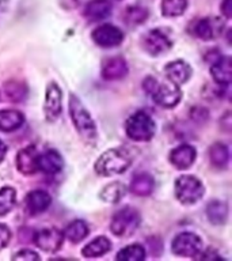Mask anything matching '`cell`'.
<instances>
[{
  "label": "cell",
  "mask_w": 232,
  "mask_h": 261,
  "mask_svg": "<svg viewBox=\"0 0 232 261\" xmlns=\"http://www.w3.org/2000/svg\"><path fill=\"white\" fill-rule=\"evenodd\" d=\"M223 32V23L217 18H202L195 22L193 33L204 41L215 40Z\"/></svg>",
  "instance_id": "cell-15"
},
{
  "label": "cell",
  "mask_w": 232,
  "mask_h": 261,
  "mask_svg": "<svg viewBox=\"0 0 232 261\" xmlns=\"http://www.w3.org/2000/svg\"><path fill=\"white\" fill-rule=\"evenodd\" d=\"M171 250L177 256L195 257L202 250V241L194 232H181L172 241Z\"/></svg>",
  "instance_id": "cell-7"
},
{
  "label": "cell",
  "mask_w": 232,
  "mask_h": 261,
  "mask_svg": "<svg viewBox=\"0 0 232 261\" xmlns=\"http://www.w3.org/2000/svg\"><path fill=\"white\" fill-rule=\"evenodd\" d=\"M167 79L177 86L186 83L191 76V67L183 60L170 61L164 68Z\"/></svg>",
  "instance_id": "cell-18"
},
{
  "label": "cell",
  "mask_w": 232,
  "mask_h": 261,
  "mask_svg": "<svg viewBox=\"0 0 232 261\" xmlns=\"http://www.w3.org/2000/svg\"><path fill=\"white\" fill-rule=\"evenodd\" d=\"M132 158L122 148H111L105 151L95 162V171L98 174L110 177V175L121 174L129 169Z\"/></svg>",
  "instance_id": "cell-3"
},
{
  "label": "cell",
  "mask_w": 232,
  "mask_h": 261,
  "mask_svg": "<svg viewBox=\"0 0 232 261\" xmlns=\"http://www.w3.org/2000/svg\"><path fill=\"white\" fill-rule=\"evenodd\" d=\"M6 154H7V146H6V143L0 140V162L6 158Z\"/></svg>",
  "instance_id": "cell-39"
},
{
  "label": "cell",
  "mask_w": 232,
  "mask_h": 261,
  "mask_svg": "<svg viewBox=\"0 0 232 261\" xmlns=\"http://www.w3.org/2000/svg\"><path fill=\"white\" fill-rule=\"evenodd\" d=\"M142 46L151 56H160L172 46V40L163 29H152L142 38Z\"/></svg>",
  "instance_id": "cell-8"
},
{
  "label": "cell",
  "mask_w": 232,
  "mask_h": 261,
  "mask_svg": "<svg viewBox=\"0 0 232 261\" xmlns=\"http://www.w3.org/2000/svg\"><path fill=\"white\" fill-rule=\"evenodd\" d=\"M205 188L194 175H181L175 181V196L182 204H194L202 199Z\"/></svg>",
  "instance_id": "cell-6"
},
{
  "label": "cell",
  "mask_w": 232,
  "mask_h": 261,
  "mask_svg": "<svg viewBox=\"0 0 232 261\" xmlns=\"http://www.w3.org/2000/svg\"><path fill=\"white\" fill-rule=\"evenodd\" d=\"M14 260H26V261H34L40 260V256L36 252H33L30 249H22L19 252L12 256Z\"/></svg>",
  "instance_id": "cell-34"
},
{
  "label": "cell",
  "mask_w": 232,
  "mask_h": 261,
  "mask_svg": "<svg viewBox=\"0 0 232 261\" xmlns=\"http://www.w3.org/2000/svg\"><path fill=\"white\" fill-rule=\"evenodd\" d=\"M101 71L102 77L105 81H120L128 75L129 68H128V63L124 57L113 56L103 60Z\"/></svg>",
  "instance_id": "cell-12"
},
{
  "label": "cell",
  "mask_w": 232,
  "mask_h": 261,
  "mask_svg": "<svg viewBox=\"0 0 232 261\" xmlns=\"http://www.w3.org/2000/svg\"><path fill=\"white\" fill-rule=\"evenodd\" d=\"M221 128H223L225 132H229L231 130V113L227 112L224 114V117L221 118Z\"/></svg>",
  "instance_id": "cell-38"
},
{
  "label": "cell",
  "mask_w": 232,
  "mask_h": 261,
  "mask_svg": "<svg viewBox=\"0 0 232 261\" xmlns=\"http://www.w3.org/2000/svg\"><path fill=\"white\" fill-rule=\"evenodd\" d=\"M125 22L129 26H138V24L144 23L148 18V11L147 8L140 7V6H130L126 8L125 11Z\"/></svg>",
  "instance_id": "cell-32"
},
{
  "label": "cell",
  "mask_w": 232,
  "mask_h": 261,
  "mask_svg": "<svg viewBox=\"0 0 232 261\" xmlns=\"http://www.w3.org/2000/svg\"><path fill=\"white\" fill-rule=\"evenodd\" d=\"M113 4L110 0H91L85 4L84 16L91 22L106 19L111 14Z\"/></svg>",
  "instance_id": "cell-19"
},
{
  "label": "cell",
  "mask_w": 232,
  "mask_h": 261,
  "mask_svg": "<svg viewBox=\"0 0 232 261\" xmlns=\"http://www.w3.org/2000/svg\"><path fill=\"white\" fill-rule=\"evenodd\" d=\"M33 240L40 250L46 253H54L61 248L64 234L56 227H45L34 232Z\"/></svg>",
  "instance_id": "cell-9"
},
{
  "label": "cell",
  "mask_w": 232,
  "mask_h": 261,
  "mask_svg": "<svg viewBox=\"0 0 232 261\" xmlns=\"http://www.w3.org/2000/svg\"><path fill=\"white\" fill-rule=\"evenodd\" d=\"M221 14H223L227 19H229L232 16V0H223L221 6H220Z\"/></svg>",
  "instance_id": "cell-36"
},
{
  "label": "cell",
  "mask_w": 232,
  "mask_h": 261,
  "mask_svg": "<svg viewBox=\"0 0 232 261\" xmlns=\"http://www.w3.org/2000/svg\"><path fill=\"white\" fill-rule=\"evenodd\" d=\"M81 0H60L61 7L64 10H73V8L79 7Z\"/></svg>",
  "instance_id": "cell-37"
},
{
  "label": "cell",
  "mask_w": 232,
  "mask_h": 261,
  "mask_svg": "<svg viewBox=\"0 0 232 261\" xmlns=\"http://www.w3.org/2000/svg\"><path fill=\"white\" fill-rule=\"evenodd\" d=\"M16 167L23 175H33L38 171V152L36 147H24L18 152Z\"/></svg>",
  "instance_id": "cell-14"
},
{
  "label": "cell",
  "mask_w": 232,
  "mask_h": 261,
  "mask_svg": "<svg viewBox=\"0 0 232 261\" xmlns=\"http://www.w3.org/2000/svg\"><path fill=\"white\" fill-rule=\"evenodd\" d=\"M69 116L72 118L73 125L81 136V139L85 143L94 146L98 139L97 126H95V122H94L91 114L87 112L84 105L81 103L80 99L75 94H71V98H69Z\"/></svg>",
  "instance_id": "cell-1"
},
{
  "label": "cell",
  "mask_w": 232,
  "mask_h": 261,
  "mask_svg": "<svg viewBox=\"0 0 232 261\" xmlns=\"http://www.w3.org/2000/svg\"><path fill=\"white\" fill-rule=\"evenodd\" d=\"M125 130L128 138L134 142H148L154 138L156 124L150 114L138 110L128 117L125 122Z\"/></svg>",
  "instance_id": "cell-4"
},
{
  "label": "cell",
  "mask_w": 232,
  "mask_h": 261,
  "mask_svg": "<svg viewBox=\"0 0 232 261\" xmlns=\"http://www.w3.org/2000/svg\"><path fill=\"white\" fill-rule=\"evenodd\" d=\"M142 87L158 105L163 108H174L181 102L182 91L174 83H159L155 77L148 76L142 82Z\"/></svg>",
  "instance_id": "cell-2"
},
{
  "label": "cell",
  "mask_w": 232,
  "mask_h": 261,
  "mask_svg": "<svg viewBox=\"0 0 232 261\" xmlns=\"http://www.w3.org/2000/svg\"><path fill=\"white\" fill-rule=\"evenodd\" d=\"M207 216L213 224H224L228 219V205L221 200H213L208 204Z\"/></svg>",
  "instance_id": "cell-26"
},
{
  "label": "cell",
  "mask_w": 232,
  "mask_h": 261,
  "mask_svg": "<svg viewBox=\"0 0 232 261\" xmlns=\"http://www.w3.org/2000/svg\"><path fill=\"white\" fill-rule=\"evenodd\" d=\"M64 167V159L57 151L48 150L44 154H38V170L48 175L60 173Z\"/></svg>",
  "instance_id": "cell-17"
},
{
  "label": "cell",
  "mask_w": 232,
  "mask_h": 261,
  "mask_svg": "<svg viewBox=\"0 0 232 261\" xmlns=\"http://www.w3.org/2000/svg\"><path fill=\"white\" fill-rule=\"evenodd\" d=\"M187 0H162V14L168 18L182 15L186 11Z\"/></svg>",
  "instance_id": "cell-31"
},
{
  "label": "cell",
  "mask_w": 232,
  "mask_h": 261,
  "mask_svg": "<svg viewBox=\"0 0 232 261\" xmlns=\"http://www.w3.org/2000/svg\"><path fill=\"white\" fill-rule=\"evenodd\" d=\"M155 189V179L154 177L148 173H138L130 179L129 191L134 196L138 197H146L150 196Z\"/></svg>",
  "instance_id": "cell-21"
},
{
  "label": "cell",
  "mask_w": 232,
  "mask_h": 261,
  "mask_svg": "<svg viewBox=\"0 0 232 261\" xmlns=\"http://www.w3.org/2000/svg\"><path fill=\"white\" fill-rule=\"evenodd\" d=\"M27 86L24 82L11 79V81H7L4 83V94H6L8 101L16 102V103L23 102L27 97Z\"/></svg>",
  "instance_id": "cell-23"
},
{
  "label": "cell",
  "mask_w": 232,
  "mask_h": 261,
  "mask_svg": "<svg viewBox=\"0 0 232 261\" xmlns=\"http://www.w3.org/2000/svg\"><path fill=\"white\" fill-rule=\"evenodd\" d=\"M125 187H124L121 182L115 181V182H111L109 184V185H106V187L101 191L99 196H101V199L103 200V201H106V203L115 204L125 196Z\"/></svg>",
  "instance_id": "cell-28"
},
{
  "label": "cell",
  "mask_w": 232,
  "mask_h": 261,
  "mask_svg": "<svg viewBox=\"0 0 232 261\" xmlns=\"http://www.w3.org/2000/svg\"><path fill=\"white\" fill-rule=\"evenodd\" d=\"M111 248V242L107 237H97L81 249V254L87 258L103 256Z\"/></svg>",
  "instance_id": "cell-24"
},
{
  "label": "cell",
  "mask_w": 232,
  "mask_h": 261,
  "mask_svg": "<svg viewBox=\"0 0 232 261\" xmlns=\"http://www.w3.org/2000/svg\"><path fill=\"white\" fill-rule=\"evenodd\" d=\"M93 40L98 46L102 48H114L124 41V33L117 26L103 23L93 32Z\"/></svg>",
  "instance_id": "cell-11"
},
{
  "label": "cell",
  "mask_w": 232,
  "mask_h": 261,
  "mask_svg": "<svg viewBox=\"0 0 232 261\" xmlns=\"http://www.w3.org/2000/svg\"><path fill=\"white\" fill-rule=\"evenodd\" d=\"M61 108H63V93L57 83H49L45 91L44 114L46 121H56L60 117Z\"/></svg>",
  "instance_id": "cell-10"
},
{
  "label": "cell",
  "mask_w": 232,
  "mask_h": 261,
  "mask_svg": "<svg viewBox=\"0 0 232 261\" xmlns=\"http://www.w3.org/2000/svg\"><path fill=\"white\" fill-rule=\"evenodd\" d=\"M191 120L195 121L197 124H205L208 121V118H209V113H208V110L205 108H198V106H195L191 110Z\"/></svg>",
  "instance_id": "cell-33"
},
{
  "label": "cell",
  "mask_w": 232,
  "mask_h": 261,
  "mask_svg": "<svg viewBox=\"0 0 232 261\" xmlns=\"http://www.w3.org/2000/svg\"><path fill=\"white\" fill-rule=\"evenodd\" d=\"M211 73L217 85H229L232 81V60L229 56L220 55L211 63Z\"/></svg>",
  "instance_id": "cell-16"
},
{
  "label": "cell",
  "mask_w": 232,
  "mask_h": 261,
  "mask_svg": "<svg viewBox=\"0 0 232 261\" xmlns=\"http://www.w3.org/2000/svg\"><path fill=\"white\" fill-rule=\"evenodd\" d=\"M140 223H141V216L137 210L132 207H124L113 215L110 222V230L114 236L128 238L137 231Z\"/></svg>",
  "instance_id": "cell-5"
},
{
  "label": "cell",
  "mask_w": 232,
  "mask_h": 261,
  "mask_svg": "<svg viewBox=\"0 0 232 261\" xmlns=\"http://www.w3.org/2000/svg\"><path fill=\"white\" fill-rule=\"evenodd\" d=\"M89 232L90 228L84 220L76 219L72 220V222L67 226L64 236L69 242H72V244H79V242H81V241L84 240L85 237L89 236Z\"/></svg>",
  "instance_id": "cell-25"
},
{
  "label": "cell",
  "mask_w": 232,
  "mask_h": 261,
  "mask_svg": "<svg viewBox=\"0 0 232 261\" xmlns=\"http://www.w3.org/2000/svg\"><path fill=\"white\" fill-rule=\"evenodd\" d=\"M115 258L118 261H142L146 258V249L138 244L128 245L118 252Z\"/></svg>",
  "instance_id": "cell-29"
},
{
  "label": "cell",
  "mask_w": 232,
  "mask_h": 261,
  "mask_svg": "<svg viewBox=\"0 0 232 261\" xmlns=\"http://www.w3.org/2000/svg\"><path fill=\"white\" fill-rule=\"evenodd\" d=\"M209 159L211 163L217 169H225L229 162V150L223 143H215L209 148Z\"/></svg>",
  "instance_id": "cell-27"
},
{
  "label": "cell",
  "mask_w": 232,
  "mask_h": 261,
  "mask_svg": "<svg viewBox=\"0 0 232 261\" xmlns=\"http://www.w3.org/2000/svg\"><path fill=\"white\" fill-rule=\"evenodd\" d=\"M11 240V231L6 224L0 223V250H3Z\"/></svg>",
  "instance_id": "cell-35"
},
{
  "label": "cell",
  "mask_w": 232,
  "mask_h": 261,
  "mask_svg": "<svg viewBox=\"0 0 232 261\" xmlns=\"http://www.w3.org/2000/svg\"><path fill=\"white\" fill-rule=\"evenodd\" d=\"M197 151L190 144H181L170 152L171 165L178 170H186L194 163Z\"/></svg>",
  "instance_id": "cell-13"
},
{
  "label": "cell",
  "mask_w": 232,
  "mask_h": 261,
  "mask_svg": "<svg viewBox=\"0 0 232 261\" xmlns=\"http://www.w3.org/2000/svg\"><path fill=\"white\" fill-rule=\"evenodd\" d=\"M23 114L18 110H0V130L3 132H14L23 125Z\"/></svg>",
  "instance_id": "cell-22"
},
{
  "label": "cell",
  "mask_w": 232,
  "mask_h": 261,
  "mask_svg": "<svg viewBox=\"0 0 232 261\" xmlns=\"http://www.w3.org/2000/svg\"><path fill=\"white\" fill-rule=\"evenodd\" d=\"M50 204H52V197L49 196L48 192L41 191V189L32 191L26 197V208L33 215L45 212L50 207Z\"/></svg>",
  "instance_id": "cell-20"
},
{
  "label": "cell",
  "mask_w": 232,
  "mask_h": 261,
  "mask_svg": "<svg viewBox=\"0 0 232 261\" xmlns=\"http://www.w3.org/2000/svg\"><path fill=\"white\" fill-rule=\"evenodd\" d=\"M16 204V192L14 188L4 187L0 189V216L7 215Z\"/></svg>",
  "instance_id": "cell-30"
}]
</instances>
